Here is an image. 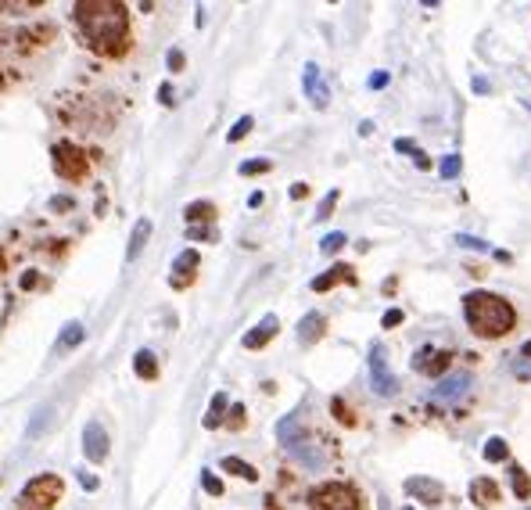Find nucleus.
Masks as SVG:
<instances>
[{
  "label": "nucleus",
  "mask_w": 531,
  "mask_h": 510,
  "mask_svg": "<svg viewBox=\"0 0 531 510\" xmlns=\"http://www.w3.org/2000/svg\"><path fill=\"white\" fill-rule=\"evenodd\" d=\"M76 26L90 50L97 54H123L130 36V15L119 0H79Z\"/></svg>",
  "instance_id": "obj_1"
},
{
  "label": "nucleus",
  "mask_w": 531,
  "mask_h": 510,
  "mask_svg": "<svg viewBox=\"0 0 531 510\" xmlns=\"http://www.w3.org/2000/svg\"><path fill=\"white\" fill-rule=\"evenodd\" d=\"M463 316L478 338H503L517 327V309L492 292H470L463 299Z\"/></svg>",
  "instance_id": "obj_2"
},
{
  "label": "nucleus",
  "mask_w": 531,
  "mask_h": 510,
  "mask_svg": "<svg viewBox=\"0 0 531 510\" xmlns=\"http://www.w3.org/2000/svg\"><path fill=\"white\" fill-rule=\"evenodd\" d=\"M309 506L313 510H363V499L345 482H323L309 492Z\"/></svg>",
  "instance_id": "obj_3"
},
{
  "label": "nucleus",
  "mask_w": 531,
  "mask_h": 510,
  "mask_svg": "<svg viewBox=\"0 0 531 510\" xmlns=\"http://www.w3.org/2000/svg\"><path fill=\"white\" fill-rule=\"evenodd\" d=\"M62 496V478L57 475H36L15 499V510H50Z\"/></svg>",
  "instance_id": "obj_4"
},
{
  "label": "nucleus",
  "mask_w": 531,
  "mask_h": 510,
  "mask_svg": "<svg viewBox=\"0 0 531 510\" xmlns=\"http://www.w3.org/2000/svg\"><path fill=\"white\" fill-rule=\"evenodd\" d=\"M54 169H57V177H65V180H83L86 177V169H90V162H86V151L83 148H76V144H69V140H62V144H54Z\"/></svg>",
  "instance_id": "obj_5"
},
{
  "label": "nucleus",
  "mask_w": 531,
  "mask_h": 510,
  "mask_svg": "<svg viewBox=\"0 0 531 510\" xmlns=\"http://www.w3.org/2000/svg\"><path fill=\"white\" fill-rule=\"evenodd\" d=\"M370 384H374V392H377V395H384V399L398 392V377L391 374L388 356H384V349H381V345H374V349H370Z\"/></svg>",
  "instance_id": "obj_6"
},
{
  "label": "nucleus",
  "mask_w": 531,
  "mask_h": 510,
  "mask_svg": "<svg viewBox=\"0 0 531 510\" xmlns=\"http://www.w3.org/2000/svg\"><path fill=\"white\" fill-rule=\"evenodd\" d=\"M108 449H111V438L104 431L101 421H86L83 428V453H86V460L90 464H104L108 460Z\"/></svg>",
  "instance_id": "obj_7"
},
{
  "label": "nucleus",
  "mask_w": 531,
  "mask_h": 510,
  "mask_svg": "<svg viewBox=\"0 0 531 510\" xmlns=\"http://www.w3.org/2000/svg\"><path fill=\"white\" fill-rule=\"evenodd\" d=\"M466 392H470V374H466V370H456V374H445V377L435 384L431 399H435V403L452 406V403H459V399H463Z\"/></svg>",
  "instance_id": "obj_8"
},
{
  "label": "nucleus",
  "mask_w": 531,
  "mask_h": 510,
  "mask_svg": "<svg viewBox=\"0 0 531 510\" xmlns=\"http://www.w3.org/2000/svg\"><path fill=\"white\" fill-rule=\"evenodd\" d=\"M449 353L445 349H431V345H424L417 356H413V370L417 374H424V377H442L445 370H449Z\"/></svg>",
  "instance_id": "obj_9"
},
{
  "label": "nucleus",
  "mask_w": 531,
  "mask_h": 510,
  "mask_svg": "<svg viewBox=\"0 0 531 510\" xmlns=\"http://www.w3.org/2000/svg\"><path fill=\"white\" fill-rule=\"evenodd\" d=\"M302 87H306V97L313 101V108H327L330 104V90H327V83H323V72H320V65H306V72H302Z\"/></svg>",
  "instance_id": "obj_10"
},
{
  "label": "nucleus",
  "mask_w": 531,
  "mask_h": 510,
  "mask_svg": "<svg viewBox=\"0 0 531 510\" xmlns=\"http://www.w3.org/2000/svg\"><path fill=\"white\" fill-rule=\"evenodd\" d=\"M406 492L424 499V503H431V506H438L445 499V485L435 482V478H406Z\"/></svg>",
  "instance_id": "obj_11"
},
{
  "label": "nucleus",
  "mask_w": 531,
  "mask_h": 510,
  "mask_svg": "<svg viewBox=\"0 0 531 510\" xmlns=\"http://www.w3.org/2000/svg\"><path fill=\"white\" fill-rule=\"evenodd\" d=\"M198 262H201V259H198V252H194V248H187V252L176 255V259H172V273H176V277H172V288H187L191 280H194Z\"/></svg>",
  "instance_id": "obj_12"
},
{
  "label": "nucleus",
  "mask_w": 531,
  "mask_h": 510,
  "mask_svg": "<svg viewBox=\"0 0 531 510\" xmlns=\"http://www.w3.org/2000/svg\"><path fill=\"white\" fill-rule=\"evenodd\" d=\"M276 331H280V320H276L273 313H269V316H262V320H259V323L245 334V349H262Z\"/></svg>",
  "instance_id": "obj_13"
},
{
  "label": "nucleus",
  "mask_w": 531,
  "mask_h": 510,
  "mask_svg": "<svg viewBox=\"0 0 531 510\" xmlns=\"http://www.w3.org/2000/svg\"><path fill=\"white\" fill-rule=\"evenodd\" d=\"M341 280L356 284V273H352V266H345V262H337V266H330L327 273H320V277L313 280V292H330L334 284H341Z\"/></svg>",
  "instance_id": "obj_14"
},
{
  "label": "nucleus",
  "mask_w": 531,
  "mask_h": 510,
  "mask_svg": "<svg viewBox=\"0 0 531 510\" xmlns=\"http://www.w3.org/2000/svg\"><path fill=\"white\" fill-rule=\"evenodd\" d=\"M86 338V327L79 323V320H69L65 327H62V334H57V342H54V353L57 356H65V353H72L79 342Z\"/></svg>",
  "instance_id": "obj_15"
},
{
  "label": "nucleus",
  "mask_w": 531,
  "mask_h": 510,
  "mask_svg": "<svg viewBox=\"0 0 531 510\" xmlns=\"http://www.w3.org/2000/svg\"><path fill=\"white\" fill-rule=\"evenodd\" d=\"M323 327H327L323 313H306L302 323H298V342L302 345H316L320 338H323Z\"/></svg>",
  "instance_id": "obj_16"
},
{
  "label": "nucleus",
  "mask_w": 531,
  "mask_h": 510,
  "mask_svg": "<svg viewBox=\"0 0 531 510\" xmlns=\"http://www.w3.org/2000/svg\"><path fill=\"white\" fill-rule=\"evenodd\" d=\"M470 499H474L478 506H492L499 499V485L492 478H474L470 482Z\"/></svg>",
  "instance_id": "obj_17"
},
{
  "label": "nucleus",
  "mask_w": 531,
  "mask_h": 510,
  "mask_svg": "<svg viewBox=\"0 0 531 510\" xmlns=\"http://www.w3.org/2000/svg\"><path fill=\"white\" fill-rule=\"evenodd\" d=\"M147 238H151V219H137L133 223V234H130V245H126V262H133L140 255V248L147 245Z\"/></svg>",
  "instance_id": "obj_18"
},
{
  "label": "nucleus",
  "mask_w": 531,
  "mask_h": 510,
  "mask_svg": "<svg viewBox=\"0 0 531 510\" xmlns=\"http://www.w3.org/2000/svg\"><path fill=\"white\" fill-rule=\"evenodd\" d=\"M287 449H291V457H298V460L309 464V467H320V464H323V453H320L309 438H294Z\"/></svg>",
  "instance_id": "obj_19"
},
{
  "label": "nucleus",
  "mask_w": 531,
  "mask_h": 510,
  "mask_svg": "<svg viewBox=\"0 0 531 510\" xmlns=\"http://www.w3.org/2000/svg\"><path fill=\"white\" fill-rule=\"evenodd\" d=\"M133 374H137L140 381H155V377H158V360H155L151 349H140V353L133 356Z\"/></svg>",
  "instance_id": "obj_20"
},
{
  "label": "nucleus",
  "mask_w": 531,
  "mask_h": 510,
  "mask_svg": "<svg viewBox=\"0 0 531 510\" xmlns=\"http://www.w3.org/2000/svg\"><path fill=\"white\" fill-rule=\"evenodd\" d=\"M223 471L237 475V478H245V482H259V471H255L252 464H245L241 457H223Z\"/></svg>",
  "instance_id": "obj_21"
},
{
  "label": "nucleus",
  "mask_w": 531,
  "mask_h": 510,
  "mask_svg": "<svg viewBox=\"0 0 531 510\" xmlns=\"http://www.w3.org/2000/svg\"><path fill=\"white\" fill-rule=\"evenodd\" d=\"M184 216L191 219V226H198V219H201V223H208V219L216 216V205H212V201H191Z\"/></svg>",
  "instance_id": "obj_22"
},
{
  "label": "nucleus",
  "mask_w": 531,
  "mask_h": 510,
  "mask_svg": "<svg viewBox=\"0 0 531 510\" xmlns=\"http://www.w3.org/2000/svg\"><path fill=\"white\" fill-rule=\"evenodd\" d=\"M223 414H226V395L216 392V395H212V406H208V414H205V428H219V424H223Z\"/></svg>",
  "instance_id": "obj_23"
},
{
  "label": "nucleus",
  "mask_w": 531,
  "mask_h": 510,
  "mask_svg": "<svg viewBox=\"0 0 531 510\" xmlns=\"http://www.w3.org/2000/svg\"><path fill=\"white\" fill-rule=\"evenodd\" d=\"M510 475H513V492H517V499H531V482H527V471H524L520 464H513V467H510Z\"/></svg>",
  "instance_id": "obj_24"
},
{
  "label": "nucleus",
  "mask_w": 531,
  "mask_h": 510,
  "mask_svg": "<svg viewBox=\"0 0 531 510\" xmlns=\"http://www.w3.org/2000/svg\"><path fill=\"white\" fill-rule=\"evenodd\" d=\"M252 126H255V119H252V116H241L237 123H233V126H230V133H226V140H230V144H237V140H245V137L252 133Z\"/></svg>",
  "instance_id": "obj_25"
},
{
  "label": "nucleus",
  "mask_w": 531,
  "mask_h": 510,
  "mask_svg": "<svg viewBox=\"0 0 531 510\" xmlns=\"http://www.w3.org/2000/svg\"><path fill=\"white\" fill-rule=\"evenodd\" d=\"M269 169H273L269 158H248V162H241V177H262Z\"/></svg>",
  "instance_id": "obj_26"
},
{
  "label": "nucleus",
  "mask_w": 531,
  "mask_h": 510,
  "mask_svg": "<svg viewBox=\"0 0 531 510\" xmlns=\"http://www.w3.org/2000/svg\"><path fill=\"white\" fill-rule=\"evenodd\" d=\"M506 453H510V449H506V442H503V438H488V445H485V460H488V464L506 460Z\"/></svg>",
  "instance_id": "obj_27"
},
{
  "label": "nucleus",
  "mask_w": 531,
  "mask_h": 510,
  "mask_svg": "<svg viewBox=\"0 0 531 510\" xmlns=\"http://www.w3.org/2000/svg\"><path fill=\"white\" fill-rule=\"evenodd\" d=\"M438 169H442V177H445V180H456V177H459V169H463V158H459V155H445Z\"/></svg>",
  "instance_id": "obj_28"
},
{
  "label": "nucleus",
  "mask_w": 531,
  "mask_h": 510,
  "mask_svg": "<svg viewBox=\"0 0 531 510\" xmlns=\"http://www.w3.org/2000/svg\"><path fill=\"white\" fill-rule=\"evenodd\" d=\"M345 241H348V238H345L341 231H334V234H327V238H323L320 252H323V255H334V252H341V248H345Z\"/></svg>",
  "instance_id": "obj_29"
},
{
  "label": "nucleus",
  "mask_w": 531,
  "mask_h": 510,
  "mask_svg": "<svg viewBox=\"0 0 531 510\" xmlns=\"http://www.w3.org/2000/svg\"><path fill=\"white\" fill-rule=\"evenodd\" d=\"M201 489H205L208 496H223V482H219L212 471H201Z\"/></svg>",
  "instance_id": "obj_30"
},
{
  "label": "nucleus",
  "mask_w": 531,
  "mask_h": 510,
  "mask_svg": "<svg viewBox=\"0 0 531 510\" xmlns=\"http://www.w3.org/2000/svg\"><path fill=\"white\" fill-rule=\"evenodd\" d=\"M337 191H330V194H323V201H320V209H316V219H327L330 212H334V205H337Z\"/></svg>",
  "instance_id": "obj_31"
},
{
  "label": "nucleus",
  "mask_w": 531,
  "mask_h": 510,
  "mask_svg": "<svg viewBox=\"0 0 531 510\" xmlns=\"http://www.w3.org/2000/svg\"><path fill=\"white\" fill-rule=\"evenodd\" d=\"M184 62H187V58H184V50H176V47L165 54V65H169L172 72H180V69H184Z\"/></svg>",
  "instance_id": "obj_32"
},
{
  "label": "nucleus",
  "mask_w": 531,
  "mask_h": 510,
  "mask_svg": "<svg viewBox=\"0 0 531 510\" xmlns=\"http://www.w3.org/2000/svg\"><path fill=\"white\" fill-rule=\"evenodd\" d=\"M187 238H191V241H212V238H216V231H212V226H191Z\"/></svg>",
  "instance_id": "obj_33"
},
{
  "label": "nucleus",
  "mask_w": 531,
  "mask_h": 510,
  "mask_svg": "<svg viewBox=\"0 0 531 510\" xmlns=\"http://www.w3.org/2000/svg\"><path fill=\"white\" fill-rule=\"evenodd\" d=\"M456 241H459V245H463V248H478V252H488V245H485V241H481V238H470V234H459V238H456Z\"/></svg>",
  "instance_id": "obj_34"
},
{
  "label": "nucleus",
  "mask_w": 531,
  "mask_h": 510,
  "mask_svg": "<svg viewBox=\"0 0 531 510\" xmlns=\"http://www.w3.org/2000/svg\"><path fill=\"white\" fill-rule=\"evenodd\" d=\"M395 151H406V155H413V158H417V151H420V148H417V140L398 137V140H395Z\"/></svg>",
  "instance_id": "obj_35"
},
{
  "label": "nucleus",
  "mask_w": 531,
  "mask_h": 510,
  "mask_svg": "<svg viewBox=\"0 0 531 510\" xmlns=\"http://www.w3.org/2000/svg\"><path fill=\"white\" fill-rule=\"evenodd\" d=\"M398 323H402V309H388L381 320V327H398Z\"/></svg>",
  "instance_id": "obj_36"
},
{
  "label": "nucleus",
  "mask_w": 531,
  "mask_h": 510,
  "mask_svg": "<svg viewBox=\"0 0 531 510\" xmlns=\"http://www.w3.org/2000/svg\"><path fill=\"white\" fill-rule=\"evenodd\" d=\"M158 101H162V104H172V101H176V94H172V87H169V83H162V87H158Z\"/></svg>",
  "instance_id": "obj_37"
},
{
  "label": "nucleus",
  "mask_w": 531,
  "mask_h": 510,
  "mask_svg": "<svg viewBox=\"0 0 531 510\" xmlns=\"http://www.w3.org/2000/svg\"><path fill=\"white\" fill-rule=\"evenodd\" d=\"M330 406H334V414H337V421H345V424H352V414L345 410V403H341V399H334Z\"/></svg>",
  "instance_id": "obj_38"
},
{
  "label": "nucleus",
  "mask_w": 531,
  "mask_h": 510,
  "mask_svg": "<svg viewBox=\"0 0 531 510\" xmlns=\"http://www.w3.org/2000/svg\"><path fill=\"white\" fill-rule=\"evenodd\" d=\"M230 414H233V417H230V428H241V424H245V406H233Z\"/></svg>",
  "instance_id": "obj_39"
},
{
  "label": "nucleus",
  "mask_w": 531,
  "mask_h": 510,
  "mask_svg": "<svg viewBox=\"0 0 531 510\" xmlns=\"http://www.w3.org/2000/svg\"><path fill=\"white\" fill-rule=\"evenodd\" d=\"M381 87H388V72H374L370 76V90H381Z\"/></svg>",
  "instance_id": "obj_40"
},
{
  "label": "nucleus",
  "mask_w": 531,
  "mask_h": 510,
  "mask_svg": "<svg viewBox=\"0 0 531 510\" xmlns=\"http://www.w3.org/2000/svg\"><path fill=\"white\" fill-rule=\"evenodd\" d=\"M79 485H83V489H90V492H94V489H97V485H101V482H97V478H94V475H86V471H79Z\"/></svg>",
  "instance_id": "obj_41"
},
{
  "label": "nucleus",
  "mask_w": 531,
  "mask_h": 510,
  "mask_svg": "<svg viewBox=\"0 0 531 510\" xmlns=\"http://www.w3.org/2000/svg\"><path fill=\"white\" fill-rule=\"evenodd\" d=\"M474 90H478V94H488V90H492V83H488L485 76H474Z\"/></svg>",
  "instance_id": "obj_42"
},
{
  "label": "nucleus",
  "mask_w": 531,
  "mask_h": 510,
  "mask_svg": "<svg viewBox=\"0 0 531 510\" xmlns=\"http://www.w3.org/2000/svg\"><path fill=\"white\" fill-rule=\"evenodd\" d=\"M306 194H309L306 184H294V187H291V198H306Z\"/></svg>",
  "instance_id": "obj_43"
},
{
  "label": "nucleus",
  "mask_w": 531,
  "mask_h": 510,
  "mask_svg": "<svg viewBox=\"0 0 531 510\" xmlns=\"http://www.w3.org/2000/svg\"><path fill=\"white\" fill-rule=\"evenodd\" d=\"M22 288H26V292L36 288V273H26V277H22Z\"/></svg>",
  "instance_id": "obj_44"
},
{
  "label": "nucleus",
  "mask_w": 531,
  "mask_h": 510,
  "mask_svg": "<svg viewBox=\"0 0 531 510\" xmlns=\"http://www.w3.org/2000/svg\"><path fill=\"white\" fill-rule=\"evenodd\" d=\"M517 360H531V342H527V345H524V349L517 353Z\"/></svg>",
  "instance_id": "obj_45"
},
{
  "label": "nucleus",
  "mask_w": 531,
  "mask_h": 510,
  "mask_svg": "<svg viewBox=\"0 0 531 510\" xmlns=\"http://www.w3.org/2000/svg\"><path fill=\"white\" fill-rule=\"evenodd\" d=\"M0 485H4V475H0Z\"/></svg>",
  "instance_id": "obj_46"
},
{
  "label": "nucleus",
  "mask_w": 531,
  "mask_h": 510,
  "mask_svg": "<svg viewBox=\"0 0 531 510\" xmlns=\"http://www.w3.org/2000/svg\"><path fill=\"white\" fill-rule=\"evenodd\" d=\"M406 510H413V506H406Z\"/></svg>",
  "instance_id": "obj_47"
}]
</instances>
